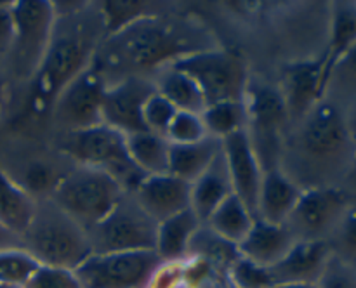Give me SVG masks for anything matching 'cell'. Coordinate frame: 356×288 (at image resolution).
Returning <instances> with one entry per match:
<instances>
[{
  "mask_svg": "<svg viewBox=\"0 0 356 288\" xmlns=\"http://www.w3.org/2000/svg\"><path fill=\"white\" fill-rule=\"evenodd\" d=\"M160 262L155 250L92 253L75 273L82 288H145Z\"/></svg>",
  "mask_w": 356,
  "mask_h": 288,
  "instance_id": "obj_11",
  "label": "cell"
},
{
  "mask_svg": "<svg viewBox=\"0 0 356 288\" xmlns=\"http://www.w3.org/2000/svg\"><path fill=\"white\" fill-rule=\"evenodd\" d=\"M226 283L232 288H273L270 269L242 255L229 267Z\"/></svg>",
  "mask_w": 356,
  "mask_h": 288,
  "instance_id": "obj_33",
  "label": "cell"
},
{
  "mask_svg": "<svg viewBox=\"0 0 356 288\" xmlns=\"http://www.w3.org/2000/svg\"><path fill=\"white\" fill-rule=\"evenodd\" d=\"M200 219L191 208L160 222L156 228L155 253L160 260H184L195 232L200 229Z\"/></svg>",
  "mask_w": 356,
  "mask_h": 288,
  "instance_id": "obj_23",
  "label": "cell"
},
{
  "mask_svg": "<svg viewBox=\"0 0 356 288\" xmlns=\"http://www.w3.org/2000/svg\"><path fill=\"white\" fill-rule=\"evenodd\" d=\"M177 110L162 96L160 92H153L148 97L143 108V121H145L146 130L153 132V134L165 135L167 128H169L170 121L176 117Z\"/></svg>",
  "mask_w": 356,
  "mask_h": 288,
  "instance_id": "obj_36",
  "label": "cell"
},
{
  "mask_svg": "<svg viewBox=\"0 0 356 288\" xmlns=\"http://www.w3.org/2000/svg\"><path fill=\"white\" fill-rule=\"evenodd\" d=\"M132 194L156 224L188 210L191 205V184L172 173L148 176Z\"/></svg>",
  "mask_w": 356,
  "mask_h": 288,
  "instance_id": "obj_17",
  "label": "cell"
},
{
  "mask_svg": "<svg viewBox=\"0 0 356 288\" xmlns=\"http://www.w3.org/2000/svg\"><path fill=\"white\" fill-rule=\"evenodd\" d=\"M318 288H356L355 266L330 255L322 276L316 281Z\"/></svg>",
  "mask_w": 356,
  "mask_h": 288,
  "instance_id": "obj_38",
  "label": "cell"
},
{
  "mask_svg": "<svg viewBox=\"0 0 356 288\" xmlns=\"http://www.w3.org/2000/svg\"><path fill=\"white\" fill-rule=\"evenodd\" d=\"M9 246H23L17 238H14L13 235L6 232L3 229H0V250L9 248Z\"/></svg>",
  "mask_w": 356,
  "mask_h": 288,
  "instance_id": "obj_43",
  "label": "cell"
},
{
  "mask_svg": "<svg viewBox=\"0 0 356 288\" xmlns=\"http://www.w3.org/2000/svg\"><path fill=\"white\" fill-rule=\"evenodd\" d=\"M330 255L329 243L323 239L296 242L287 255L270 267L273 287L284 283H316Z\"/></svg>",
  "mask_w": 356,
  "mask_h": 288,
  "instance_id": "obj_18",
  "label": "cell"
},
{
  "mask_svg": "<svg viewBox=\"0 0 356 288\" xmlns=\"http://www.w3.org/2000/svg\"><path fill=\"white\" fill-rule=\"evenodd\" d=\"M209 137L225 141L229 135L247 127V111L243 101H219L205 106L202 111Z\"/></svg>",
  "mask_w": 356,
  "mask_h": 288,
  "instance_id": "obj_30",
  "label": "cell"
},
{
  "mask_svg": "<svg viewBox=\"0 0 356 288\" xmlns=\"http://www.w3.org/2000/svg\"><path fill=\"white\" fill-rule=\"evenodd\" d=\"M327 243L334 257L350 266H356V203L348 205Z\"/></svg>",
  "mask_w": 356,
  "mask_h": 288,
  "instance_id": "obj_32",
  "label": "cell"
},
{
  "mask_svg": "<svg viewBox=\"0 0 356 288\" xmlns=\"http://www.w3.org/2000/svg\"><path fill=\"white\" fill-rule=\"evenodd\" d=\"M156 92L162 94L177 111H190L202 115L207 106L204 92L198 83L181 69L165 66L153 76Z\"/></svg>",
  "mask_w": 356,
  "mask_h": 288,
  "instance_id": "obj_25",
  "label": "cell"
},
{
  "mask_svg": "<svg viewBox=\"0 0 356 288\" xmlns=\"http://www.w3.org/2000/svg\"><path fill=\"white\" fill-rule=\"evenodd\" d=\"M186 257H198L205 260L218 271L222 280H226V274L240 257V252L235 243L216 235L207 224H202L191 239Z\"/></svg>",
  "mask_w": 356,
  "mask_h": 288,
  "instance_id": "obj_28",
  "label": "cell"
},
{
  "mask_svg": "<svg viewBox=\"0 0 356 288\" xmlns=\"http://www.w3.org/2000/svg\"><path fill=\"white\" fill-rule=\"evenodd\" d=\"M302 189L280 169L266 170L257 198L256 217L271 224H285Z\"/></svg>",
  "mask_w": 356,
  "mask_h": 288,
  "instance_id": "obj_20",
  "label": "cell"
},
{
  "mask_svg": "<svg viewBox=\"0 0 356 288\" xmlns=\"http://www.w3.org/2000/svg\"><path fill=\"white\" fill-rule=\"evenodd\" d=\"M155 90L153 78L146 76H129L110 83L101 103V121L124 135L146 130L143 108Z\"/></svg>",
  "mask_w": 356,
  "mask_h": 288,
  "instance_id": "obj_14",
  "label": "cell"
},
{
  "mask_svg": "<svg viewBox=\"0 0 356 288\" xmlns=\"http://www.w3.org/2000/svg\"><path fill=\"white\" fill-rule=\"evenodd\" d=\"M233 194L232 180H229L228 167H226L222 149L212 165L191 183V205L190 208L195 212L202 224L209 221L216 208L222 203L228 196Z\"/></svg>",
  "mask_w": 356,
  "mask_h": 288,
  "instance_id": "obj_22",
  "label": "cell"
},
{
  "mask_svg": "<svg viewBox=\"0 0 356 288\" xmlns=\"http://www.w3.org/2000/svg\"><path fill=\"white\" fill-rule=\"evenodd\" d=\"M0 90H2V87H0Z\"/></svg>",
  "mask_w": 356,
  "mask_h": 288,
  "instance_id": "obj_46",
  "label": "cell"
},
{
  "mask_svg": "<svg viewBox=\"0 0 356 288\" xmlns=\"http://www.w3.org/2000/svg\"><path fill=\"white\" fill-rule=\"evenodd\" d=\"M278 89L284 96L291 125L296 124L325 97L327 80L323 54L320 58L289 62L282 71Z\"/></svg>",
  "mask_w": 356,
  "mask_h": 288,
  "instance_id": "obj_15",
  "label": "cell"
},
{
  "mask_svg": "<svg viewBox=\"0 0 356 288\" xmlns=\"http://www.w3.org/2000/svg\"><path fill=\"white\" fill-rule=\"evenodd\" d=\"M24 288H82L75 271L65 267L40 266Z\"/></svg>",
  "mask_w": 356,
  "mask_h": 288,
  "instance_id": "obj_37",
  "label": "cell"
},
{
  "mask_svg": "<svg viewBox=\"0 0 356 288\" xmlns=\"http://www.w3.org/2000/svg\"><path fill=\"white\" fill-rule=\"evenodd\" d=\"M172 68L190 75L204 92L207 104L243 101L249 85V68L243 58L225 47H212L174 61Z\"/></svg>",
  "mask_w": 356,
  "mask_h": 288,
  "instance_id": "obj_8",
  "label": "cell"
},
{
  "mask_svg": "<svg viewBox=\"0 0 356 288\" xmlns=\"http://www.w3.org/2000/svg\"><path fill=\"white\" fill-rule=\"evenodd\" d=\"M104 90L106 82L92 62L86 71L73 78L52 103L51 117L56 127H59L63 134H70L103 124L101 103Z\"/></svg>",
  "mask_w": 356,
  "mask_h": 288,
  "instance_id": "obj_12",
  "label": "cell"
},
{
  "mask_svg": "<svg viewBox=\"0 0 356 288\" xmlns=\"http://www.w3.org/2000/svg\"><path fill=\"white\" fill-rule=\"evenodd\" d=\"M344 115H346L348 128H350L351 137H353V141L356 142V101L351 103V106L348 108V110H344Z\"/></svg>",
  "mask_w": 356,
  "mask_h": 288,
  "instance_id": "obj_42",
  "label": "cell"
},
{
  "mask_svg": "<svg viewBox=\"0 0 356 288\" xmlns=\"http://www.w3.org/2000/svg\"><path fill=\"white\" fill-rule=\"evenodd\" d=\"M218 45L211 33L190 17L152 12L108 35L94 65L110 85L129 76L153 78L177 59Z\"/></svg>",
  "mask_w": 356,
  "mask_h": 288,
  "instance_id": "obj_1",
  "label": "cell"
},
{
  "mask_svg": "<svg viewBox=\"0 0 356 288\" xmlns=\"http://www.w3.org/2000/svg\"><path fill=\"white\" fill-rule=\"evenodd\" d=\"M13 2H0V68L7 66L14 42Z\"/></svg>",
  "mask_w": 356,
  "mask_h": 288,
  "instance_id": "obj_40",
  "label": "cell"
},
{
  "mask_svg": "<svg viewBox=\"0 0 356 288\" xmlns=\"http://www.w3.org/2000/svg\"><path fill=\"white\" fill-rule=\"evenodd\" d=\"M127 153L132 162L146 176H162L169 173L170 142L165 135L153 134L149 130L125 135Z\"/></svg>",
  "mask_w": 356,
  "mask_h": 288,
  "instance_id": "obj_27",
  "label": "cell"
},
{
  "mask_svg": "<svg viewBox=\"0 0 356 288\" xmlns=\"http://www.w3.org/2000/svg\"><path fill=\"white\" fill-rule=\"evenodd\" d=\"M221 149L222 142L214 137L195 144H170L169 173L190 184L195 183L218 158Z\"/></svg>",
  "mask_w": 356,
  "mask_h": 288,
  "instance_id": "obj_24",
  "label": "cell"
},
{
  "mask_svg": "<svg viewBox=\"0 0 356 288\" xmlns=\"http://www.w3.org/2000/svg\"><path fill=\"white\" fill-rule=\"evenodd\" d=\"M254 221H256V215L245 207V203L236 194H232L216 208V212L209 217L205 224L216 235L238 246L243 242V238L249 235Z\"/></svg>",
  "mask_w": 356,
  "mask_h": 288,
  "instance_id": "obj_29",
  "label": "cell"
},
{
  "mask_svg": "<svg viewBox=\"0 0 356 288\" xmlns=\"http://www.w3.org/2000/svg\"><path fill=\"white\" fill-rule=\"evenodd\" d=\"M106 37V19L97 2H83L79 9L56 16L47 51L31 80L42 103L52 106L59 92L92 65Z\"/></svg>",
  "mask_w": 356,
  "mask_h": 288,
  "instance_id": "obj_3",
  "label": "cell"
},
{
  "mask_svg": "<svg viewBox=\"0 0 356 288\" xmlns=\"http://www.w3.org/2000/svg\"><path fill=\"white\" fill-rule=\"evenodd\" d=\"M59 149L75 165L106 172L125 193H134L148 177L129 156L125 135L104 124L63 134Z\"/></svg>",
  "mask_w": 356,
  "mask_h": 288,
  "instance_id": "obj_5",
  "label": "cell"
},
{
  "mask_svg": "<svg viewBox=\"0 0 356 288\" xmlns=\"http://www.w3.org/2000/svg\"><path fill=\"white\" fill-rule=\"evenodd\" d=\"M156 224L132 193H125L113 210L87 231L92 253L155 250Z\"/></svg>",
  "mask_w": 356,
  "mask_h": 288,
  "instance_id": "obj_10",
  "label": "cell"
},
{
  "mask_svg": "<svg viewBox=\"0 0 356 288\" xmlns=\"http://www.w3.org/2000/svg\"><path fill=\"white\" fill-rule=\"evenodd\" d=\"M0 288H13V287H7V285H2V283H0Z\"/></svg>",
  "mask_w": 356,
  "mask_h": 288,
  "instance_id": "obj_45",
  "label": "cell"
},
{
  "mask_svg": "<svg viewBox=\"0 0 356 288\" xmlns=\"http://www.w3.org/2000/svg\"><path fill=\"white\" fill-rule=\"evenodd\" d=\"M350 205L339 186H320L302 189L285 226L296 242H327L337 221Z\"/></svg>",
  "mask_w": 356,
  "mask_h": 288,
  "instance_id": "obj_13",
  "label": "cell"
},
{
  "mask_svg": "<svg viewBox=\"0 0 356 288\" xmlns=\"http://www.w3.org/2000/svg\"><path fill=\"white\" fill-rule=\"evenodd\" d=\"M247 135L263 170L278 169L291 117L278 85L250 76L243 97Z\"/></svg>",
  "mask_w": 356,
  "mask_h": 288,
  "instance_id": "obj_6",
  "label": "cell"
},
{
  "mask_svg": "<svg viewBox=\"0 0 356 288\" xmlns=\"http://www.w3.org/2000/svg\"><path fill=\"white\" fill-rule=\"evenodd\" d=\"M221 142L233 194H236L245 203V207L256 215L264 170L254 153L247 130L236 132Z\"/></svg>",
  "mask_w": 356,
  "mask_h": 288,
  "instance_id": "obj_16",
  "label": "cell"
},
{
  "mask_svg": "<svg viewBox=\"0 0 356 288\" xmlns=\"http://www.w3.org/2000/svg\"><path fill=\"white\" fill-rule=\"evenodd\" d=\"M145 288H183V260H162Z\"/></svg>",
  "mask_w": 356,
  "mask_h": 288,
  "instance_id": "obj_39",
  "label": "cell"
},
{
  "mask_svg": "<svg viewBox=\"0 0 356 288\" xmlns=\"http://www.w3.org/2000/svg\"><path fill=\"white\" fill-rule=\"evenodd\" d=\"M356 142L348 128L344 108L323 97L285 135L278 169L301 189L339 186Z\"/></svg>",
  "mask_w": 356,
  "mask_h": 288,
  "instance_id": "obj_2",
  "label": "cell"
},
{
  "mask_svg": "<svg viewBox=\"0 0 356 288\" xmlns=\"http://www.w3.org/2000/svg\"><path fill=\"white\" fill-rule=\"evenodd\" d=\"M170 144H195L209 137L204 118L198 113L177 111L165 134Z\"/></svg>",
  "mask_w": 356,
  "mask_h": 288,
  "instance_id": "obj_34",
  "label": "cell"
},
{
  "mask_svg": "<svg viewBox=\"0 0 356 288\" xmlns=\"http://www.w3.org/2000/svg\"><path fill=\"white\" fill-rule=\"evenodd\" d=\"M37 210V200L14 177L0 170V229L21 242Z\"/></svg>",
  "mask_w": 356,
  "mask_h": 288,
  "instance_id": "obj_21",
  "label": "cell"
},
{
  "mask_svg": "<svg viewBox=\"0 0 356 288\" xmlns=\"http://www.w3.org/2000/svg\"><path fill=\"white\" fill-rule=\"evenodd\" d=\"M125 191L106 172L75 165L63 176L51 193V200L86 231L103 221Z\"/></svg>",
  "mask_w": 356,
  "mask_h": 288,
  "instance_id": "obj_7",
  "label": "cell"
},
{
  "mask_svg": "<svg viewBox=\"0 0 356 288\" xmlns=\"http://www.w3.org/2000/svg\"><path fill=\"white\" fill-rule=\"evenodd\" d=\"M332 92H337V96L353 97L356 101V44L330 69L325 97Z\"/></svg>",
  "mask_w": 356,
  "mask_h": 288,
  "instance_id": "obj_35",
  "label": "cell"
},
{
  "mask_svg": "<svg viewBox=\"0 0 356 288\" xmlns=\"http://www.w3.org/2000/svg\"><path fill=\"white\" fill-rule=\"evenodd\" d=\"M356 44V3L334 2L330 7L329 44L323 52L325 59V80L330 69Z\"/></svg>",
  "mask_w": 356,
  "mask_h": 288,
  "instance_id": "obj_26",
  "label": "cell"
},
{
  "mask_svg": "<svg viewBox=\"0 0 356 288\" xmlns=\"http://www.w3.org/2000/svg\"><path fill=\"white\" fill-rule=\"evenodd\" d=\"M10 10L14 42L7 66L17 80H33L51 40L54 7L49 0H16Z\"/></svg>",
  "mask_w": 356,
  "mask_h": 288,
  "instance_id": "obj_9",
  "label": "cell"
},
{
  "mask_svg": "<svg viewBox=\"0 0 356 288\" xmlns=\"http://www.w3.org/2000/svg\"><path fill=\"white\" fill-rule=\"evenodd\" d=\"M294 243L296 238L287 226L271 224L256 217L249 235L238 245V252L245 259L270 269L287 255Z\"/></svg>",
  "mask_w": 356,
  "mask_h": 288,
  "instance_id": "obj_19",
  "label": "cell"
},
{
  "mask_svg": "<svg viewBox=\"0 0 356 288\" xmlns=\"http://www.w3.org/2000/svg\"><path fill=\"white\" fill-rule=\"evenodd\" d=\"M355 269H356V266H355Z\"/></svg>",
  "mask_w": 356,
  "mask_h": 288,
  "instance_id": "obj_47",
  "label": "cell"
},
{
  "mask_svg": "<svg viewBox=\"0 0 356 288\" xmlns=\"http://www.w3.org/2000/svg\"><path fill=\"white\" fill-rule=\"evenodd\" d=\"M339 187L344 191V194L348 196L350 203H356V146L353 156H351L350 165H348L346 172H344L343 179H341Z\"/></svg>",
  "mask_w": 356,
  "mask_h": 288,
  "instance_id": "obj_41",
  "label": "cell"
},
{
  "mask_svg": "<svg viewBox=\"0 0 356 288\" xmlns=\"http://www.w3.org/2000/svg\"><path fill=\"white\" fill-rule=\"evenodd\" d=\"M273 288H318L316 283H284V285H275Z\"/></svg>",
  "mask_w": 356,
  "mask_h": 288,
  "instance_id": "obj_44",
  "label": "cell"
},
{
  "mask_svg": "<svg viewBox=\"0 0 356 288\" xmlns=\"http://www.w3.org/2000/svg\"><path fill=\"white\" fill-rule=\"evenodd\" d=\"M40 262L23 246L0 250V283L13 288H24Z\"/></svg>",
  "mask_w": 356,
  "mask_h": 288,
  "instance_id": "obj_31",
  "label": "cell"
},
{
  "mask_svg": "<svg viewBox=\"0 0 356 288\" xmlns=\"http://www.w3.org/2000/svg\"><path fill=\"white\" fill-rule=\"evenodd\" d=\"M21 245L40 266L72 271L92 255L86 229L66 215L51 198L37 200L33 221L21 238Z\"/></svg>",
  "mask_w": 356,
  "mask_h": 288,
  "instance_id": "obj_4",
  "label": "cell"
}]
</instances>
